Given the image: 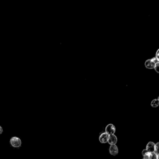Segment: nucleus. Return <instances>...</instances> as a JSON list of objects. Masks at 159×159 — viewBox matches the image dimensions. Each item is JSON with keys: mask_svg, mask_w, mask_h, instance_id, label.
<instances>
[{"mask_svg": "<svg viewBox=\"0 0 159 159\" xmlns=\"http://www.w3.org/2000/svg\"><path fill=\"white\" fill-rule=\"evenodd\" d=\"M109 135L106 133H103L100 135L99 138V141L101 143H107L109 139Z\"/></svg>", "mask_w": 159, "mask_h": 159, "instance_id": "nucleus-4", "label": "nucleus"}, {"mask_svg": "<svg viewBox=\"0 0 159 159\" xmlns=\"http://www.w3.org/2000/svg\"><path fill=\"white\" fill-rule=\"evenodd\" d=\"M108 142L111 145H116L117 142V137L114 134L110 135L109 139L108 141Z\"/></svg>", "mask_w": 159, "mask_h": 159, "instance_id": "nucleus-6", "label": "nucleus"}, {"mask_svg": "<svg viewBox=\"0 0 159 159\" xmlns=\"http://www.w3.org/2000/svg\"><path fill=\"white\" fill-rule=\"evenodd\" d=\"M3 133V128L0 125V134H2V133Z\"/></svg>", "mask_w": 159, "mask_h": 159, "instance_id": "nucleus-14", "label": "nucleus"}, {"mask_svg": "<svg viewBox=\"0 0 159 159\" xmlns=\"http://www.w3.org/2000/svg\"><path fill=\"white\" fill-rule=\"evenodd\" d=\"M159 50H157V51L156 52V56H155V58H156L157 60L159 61Z\"/></svg>", "mask_w": 159, "mask_h": 159, "instance_id": "nucleus-13", "label": "nucleus"}, {"mask_svg": "<svg viewBox=\"0 0 159 159\" xmlns=\"http://www.w3.org/2000/svg\"><path fill=\"white\" fill-rule=\"evenodd\" d=\"M154 69H155V71H156L157 73H159V62H157V63L155 64V66L154 67Z\"/></svg>", "mask_w": 159, "mask_h": 159, "instance_id": "nucleus-12", "label": "nucleus"}, {"mask_svg": "<svg viewBox=\"0 0 159 159\" xmlns=\"http://www.w3.org/2000/svg\"><path fill=\"white\" fill-rule=\"evenodd\" d=\"M157 62H159V61L155 57H154L151 59L146 60L145 63V66L147 69H154L155 64Z\"/></svg>", "mask_w": 159, "mask_h": 159, "instance_id": "nucleus-2", "label": "nucleus"}, {"mask_svg": "<svg viewBox=\"0 0 159 159\" xmlns=\"http://www.w3.org/2000/svg\"><path fill=\"white\" fill-rule=\"evenodd\" d=\"M150 153H149V152H148L146 149H144L142 151V155L143 156L144 159H149Z\"/></svg>", "mask_w": 159, "mask_h": 159, "instance_id": "nucleus-8", "label": "nucleus"}, {"mask_svg": "<svg viewBox=\"0 0 159 159\" xmlns=\"http://www.w3.org/2000/svg\"><path fill=\"white\" fill-rule=\"evenodd\" d=\"M159 104V99H154L152 101L151 105L153 107H158Z\"/></svg>", "mask_w": 159, "mask_h": 159, "instance_id": "nucleus-9", "label": "nucleus"}, {"mask_svg": "<svg viewBox=\"0 0 159 159\" xmlns=\"http://www.w3.org/2000/svg\"><path fill=\"white\" fill-rule=\"evenodd\" d=\"M155 144L153 142H149L146 145V149L149 153H153L155 151Z\"/></svg>", "mask_w": 159, "mask_h": 159, "instance_id": "nucleus-7", "label": "nucleus"}, {"mask_svg": "<svg viewBox=\"0 0 159 159\" xmlns=\"http://www.w3.org/2000/svg\"><path fill=\"white\" fill-rule=\"evenodd\" d=\"M11 146L14 148H19L22 145V141L20 138L16 136H14L10 140Z\"/></svg>", "mask_w": 159, "mask_h": 159, "instance_id": "nucleus-1", "label": "nucleus"}, {"mask_svg": "<svg viewBox=\"0 0 159 159\" xmlns=\"http://www.w3.org/2000/svg\"><path fill=\"white\" fill-rule=\"evenodd\" d=\"M116 131V128L114 125L112 124H108L105 128V133L109 135L114 134Z\"/></svg>", "mask_w": 159, "mask_h": 159, "instance_id": "nucleus-3", "label": "nucleus"}, {"mask_svg": "<svg viewBox=\"0 0 159 159\" xmlns=\"http://www.w3.org/2000/svg\"></svg>", "mask_w": 159, "mask_h": 159, "instance_id": "nucleus-15", "label": "nucleus"}, {"mask_svg": "<svg viewBox=\"0 0 159 159\" xmlns=\"http://www.w3.org/2000/svg\"><path fill=\"white\" fill-rule=\"evenodd\" d=\"M159 142H158L155 145V151H154V153H155L158 155H159Z\"/></svg>", "mask_w": 159, "mask_h": 159, "instance_id": "nucleus-11", "label": "nucleus"}, {"mask_svg": "<svg viewBox=\"0 0 159 159\" xmlns=\"http://www.w3.org/2000/svg\"><path fill=\"white\" fill-rule=\"evenodd\" d=\"M109 152L110 154L113 156H116L119 153V149L117 146L116 145H111L109 148Z\"/></svg>", "mask_w": 159, "mask_h": 159, "instance_id": "nucleus-5", "label": "nucleus"}, {"mask_svg": "<svg viewBox=\"0 0 159 159\" xmlns=\"http://www.w3.org/2000/svg\"><path fill=\"white\" fill-rule=\"evenodd\" d=\"M149 159H159V155L154 152L151 153Z\"/></svg>", "mask_w": 159, "mask_h": 159, "instance_id": "nucleus-10", "label": "nucleus"}]
</instances>
